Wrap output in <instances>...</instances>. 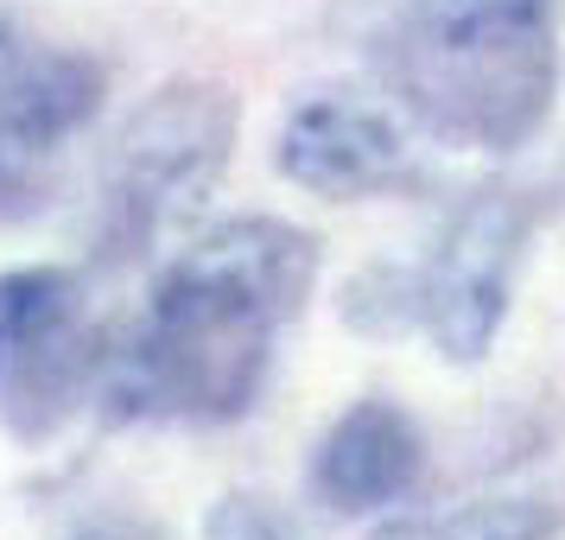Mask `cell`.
<instances>
[{"instance_id": "cell-6", "label": "cell", "mask_w": 565, "mask_h": 540, "mask_svg": "<svg viewBox=\"0 0 565 540\" xmlns=\"http://www.w3.org/2000/svg\"><path fill=\"white\" fill-rule=\"evenodd\" d=\"M280 172L306 184L318 198H382L413 184L407 134L394 128V115L356 96H306L280 128Z\"/></svg>"}, {"instance_id": "cell-14", "label": "cell", "mask_w": 565, "mask_h": 540, "mask_svg": "<svg viewBox=\"0 0 565 540\" xmlns=\"http://www.w3.org/2000/svg\"><path fill=\"white\" fill-rule=\"evenodd\" d=\"M20 39H13V27H7V20H0V89H7V77H13V64H20Z\"/></svg>"}, {"instance_id": "cell-5", "label": "cell", "mask_w": 565, "mask_h": 540, "mask_svg": "<svg viewBox=\"0 0 565 540\" xmlns=\"http://www.w3.org/2000/svg\"><path fill=\"white\" fill-rule=\"evenodd\" d=\"M534 230V204L521 191H483L445 223L426 267H413L419 293V331L433 337L445 362H483L502 318L521 242Z\"/></svg>"}, {"instance_id": "cell-13", "label": "cell", "mask_w": 565, "mask_h": 540, "mask_svg": "<svg viewBox=\"0 0 565 540\" xmlns=\"http://www.w3.org/2000/svg\"><path fill=\"white\" fill-rule=\"evenodd\" d=\"M77 540H166V534H153L147 521H96V528H83Z\"/></svg>"}, {"instance_id": "cell-12", "label": "cell", "mask_w": 565, "mask_h": 540, "mask_svg": "<svg viewBox=\"0 0 565 540\" xmlns=\"http://www.w3.org/2000/svg\"><path fill=\"white\" fill-rule=\"evenodd\" d=\"M45 198H52V172H45V159L26 153V147H13V140L0 134V223L32 216Z\"/></svg>"}, {"instance_id": "cell-2", "label": "cell", "mask_w": 565, "mask_h": 540, "mask_svg": "<svg viewBox=\"0 0 565 540\" xmlns=\"http://www.w3.org/2000/svg\"><path fill=\"white\" fill-rule=\"evenodd\" d=\"M382 64L426 134L514 153L559 96V0H407Z\"/></svg>"}, {"instance_id": "cell-4", "label": "cell", "mask_w": 565, "mask_h": 540, "mask_svg": "<svg viewBox=\"0 0 565 540\" xmlns=\"http://www.w3.org/2000/svg\"><path fill=\"white\" fill-rule=\"evenodd\" d=\"M235 89L210 77H179L159 96L134 108L115 147V184H108V210L121 216V242H147L153 223L172 210H191L210 184L223 179L235 153Z\"/></svg>"}, {"instance_id": "cell-8", "label": "cell", "mask_w": 565, "mask_h": 540, "mask_svg": "<svg viewBox=\"0 0 565 540\" xmlns=\"http://www.w3.org/2000/svg\"><path fill=\"white\" fill-rule=\"evenodd\" d=\"M103 64L83 52H26L0 89V134L26 153L52 159L103 108Z\"/></svg>"}, {"instance_id": "cell-11", "label": "cell", "mask_w": 565, "mask_h": 540, "mask_svg": "<svg viewBox=\"0 0 565 540\" xmlns=\"http://www.w3.org/2000/svg\"><path fill=\"white\" fill-rule=\"evenodd\" d=\"M204 534L210 540H292V521H286L267 496L235 489V496H223V502L204 515Z\"/></svg>"}, {"instance_id": "cell-9", "label": "cell", "mask_w": 565, "mask_h": 540, "mask_svg": "<svg viewBox=\"0 0 565 540\" xmlns=\"http://www.w3.org/2000/svg\"><path fill=\"white\" fill-rule=\"evenodd\" d=\"M559 509L540 496H483V502H451L433 515H401L382 521L369 540H553Z\"/></svg>"}, {"instance_id": "cell-1", "label": "cell", "mask_w": 565, "mask_h": 540, "mask_svg": "<svg viewBox=\"0 0 565 540\" xmlns=\"http://www.w3.org/2000/svg\"><path fill=\"white\" fill-rule=\"evenodd\" d=\"M318 286V242L286 216H230L159 267L153 299L121 343H108V420L223 426L255 407L280 325Z\"/></svg>"}, {"instance_id": "cell-10", "label": "cell", "mask_w": 565, "mask_h": 540, "mask_svg": "<svg viewBox=\"0 0 565 540\" xmlns=\"http://www.w3.org/2000/svg\"><path fill=\"white\" fill-rule=\"evenodd\" d=\"M343 325L362 337H401L419 325V293H413V267H369L343 286Z\"/></svg>"}, {"instance_id": "cell-3", "label": "cell", "mask_w": 565, "mask_h": 540, "mask_svg": "<svg viewBox=\"0 0 565 540\" xmlns=\"http://www.w3.org/2000/svg\"><path fill=\"white\" fill-rule=\"evenodd\" d=\"M108 331L71 267L0 274V426L20 445H45L96 401Z\"/></svg>"}, {"instance_id": "cell-7", "label": "cell", "mask_w": 565, "mask_h": 540, "mask_svg": "<svg viewBox=\"0 0 565 540\" xmlns=\"http://www.w3.org/2000/svg\"><path fill=\"white\" fill-rule=\"evenodd\" d=\"M419 426L394 401H356L311 452V496L331 515L382 509L419 477Z\"/></svg>"}]
</instances>
